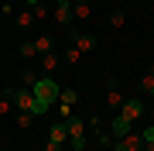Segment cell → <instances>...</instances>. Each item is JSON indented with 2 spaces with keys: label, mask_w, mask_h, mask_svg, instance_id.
<instances>
[{
  "label": "cell",
  "mask_w": 154,
  "mask_h": 151,
  "mask_svg": "<svg viewBox=\"0 0 154 151\" xmlns=\"http://www.w3.org/2000/svg\"><path fill=\"white\" fill-rule=\"evenodd\" d=\"M106 24H110V28H113V31H120V28H123V24H127V14L120 11V7H116V11H110V21H106Z\"/></svg>",
  "instance_id": "e0dca14e"
},
{
  "label": "cell",
  "mask_w": 154,
  "mask_h": 151,
  "mask_svg": "<svg viewBox=\"0 0 154 151\" xmlns=\"http://www.w3.org/2000/svg\"><path fill=\"white\" fill-rule=\"evenodd\" d=\"M93 151H99V148H93Z\"/></svg>",
  "instance_id": "f1b7e54d"
},
{
  "label": "cell",
  "mask_w": 154,
  "mask_h": 151,
  "mask_svg": "<svg viewBox=\"0 0 154 151\" xmlns=\"http://www.w3.org/2000/svg\"><path fill=\"white\" fill-rule=\"evenodd\" d=\"M58 62H62V55H58V52H45V55H41L45 76H51V72H55V69H58Z\"/></svg>",
  "instance_id": "7c38bea8"
},
{
  "label": "cell",
  "mask_w": 154,
  "mask_h": 151,
  "mask_svg": "<svg viewBox=\"0 0 154 151\" xmlns=\"http://www.w3.org/2000/svg\"><path fill=\"white\" fill-rule=\"evenodd\" d=\"M69 124V148L72 151H86V117H75V113H72V117L65 120Z\"/></svg>",
  "instance_id": "3957f363"
},
{
  "label": "cell",
  "mask_w": 154,
  "mask_h": 151,
  "mask_svg": "<svg viewBox=\"0 0 154 151\" xmlns=\"http://www.w3.org/2000/svg\"><path fill=\"white\" fill-rule=\"evenodd\" d=\"M34 4H45V0H24V7H34Z\"/></svg>",
  "instance_id": "484cf974"
},
{
  "label": "cell",
  "mask_w": 154,
  "mask_h": 151,
  "mask_svg": "<svg viewBox=\"0 0 154 151\" xmlns=\"http://www.w3.org/2000/svg\"><path fill=\"white\" fill-rule=\"evenodd\" d=\"M11 110H14V90H4L0 93V117H7Z\"/></svg>",
  "instance_id": "5bb4252c"
},
{
  "label": "cell",
  "mask_w": 154,
  "mask_h": 151,
  "mask_svg": "<svg viewBox=\"0 0 154 151\" xmlns=\"http://www.w3.org/2000/svg\"><path fill=\"white\" fill-rule=\"evenodd\" d=\"M31 14H34V21H48V7H45V4H34Z\"/></svg>",
  "instance_id": "603a6c76"
},
{
  "label": "cell",
  "mask_w": 154,
  "mask_h": 151,
  "mask_svg": "<svg viewBox=\"0 0 154 151\" xmlns=\"http://www.w3.org/2000/svg\"><path fill=\"white\" fill-rule=\"evenodd\" d=\"M147 124H154V106H151V110H147Z\"/></svg>",
  "instance_id": "4316f807"
},
{
  "label": "cell",
  "mask_w": 154,
  "mask_h": 151,
  "mask_svg": "<svg viewBox=\"0 0 154 151\" xmlns=\"http://www.w3.org/2000/svg\"><path fill=\"white\" fill-rule=\"evenodd\" d=\"M45 151H65V148H62V144H51V141H48V144H45Z\"/></svg>",
  "instance_id": "d4e9b609"
},
{
  "label": "cell",
  "mask_w": 154,
  "mask_h": 151,
  "mask_svg": "<svg viewBox=\"0 0 154 151\" xmlns=\"http://www.w3.org/2000/svg\"><path fill=\"white\" fill-rule=\"evenodd\" d=\"M134 4H137V0H134Z\"/></svg>",
  "instance_id": "4dcf8cb0"
},
{
  "label": "cell",
  "mask_w": 154,
  "mask_h": 151,
  "mask_svg": "<svg viewBox=\"0 0 154 151\" xmlns=\"http://www.w3.org/2000/svg\"><path fill=\"white\" fill-rule=\"evenodd\" d=\"M31 24H34V14H31V7H24L17 14V28H31Z\"/></svg>",
  "instance_id": "ffe728a7"
},
{
  "label": "cell",
  "mask_w": 154,
  "mask_h": 151,
  "mask_svg": "<svg viewBox=\"0 0 154 151\" xmlns=\"http://www.w3.org/2000/svg\"><path fill=\"white\" fill-rule=\"evenodd\" d=\"M72 4L75 0H55V24L58 28H72Z\"/></svg>",
  "instance_id": "52a82bcc"
},
{
  "label": "cell",
  "mask_w": 154,
  "mask_h": 151,
  "mask_svg": "<svg viewBox=\"0 0 154 151\" xmlns=\"http://www.w3.org/2000/svg\"><path fill=\"white\" fill-rule=\"evenodd\" d=\"M31 93H34V100H38L45 110H51V106L58 103V93H62V90H58V83H55L51 76H38V83L31 86Z\"/></svg>",
  "instance_id": "6da1fadb"
},
{
  "label": "cell",
  "mask_w": 154,
  "mask_h": 151,
  "mask_svg": "<svg viewBox=\"0 0 154 151\" xmlns=\"http://www.w3.org/2000/svg\"><path fill=\"white\" fill-rule=\"evenodd\" d=\"M14 106H17V110H28V113H34V117H45V113H48V110H45L38 100H34V93L28 90V86H17V90H14Z\"/></svg>",
  "instance_id": "7a4b0ae2"
},
{
  "label": "cell",
  "mask_w": 154,
  "mask_h": 151,
  "mask_svg": "<svg viewBox=\"0 0 154 151\" xmlns=\"http://www.w3.org/2000/svg\"><path fill=\"white\" fill-rule=\"evenodd\" d=\"M123 144H127V151H144V137H140V131H130L127 137H120Z\"/></svg>",
  "instance_id": "4fadbf2b"
},
{
  "label": "cell",
  "mask_w": 154,
  "mask_h": 151,
  "mask_svg": "<svg viewBox=\"0 0 154 151\" xmlns=\"http://www.w3.org/2000/svg\"><path fill=\"white\" fill-rule=\"evenodd\" d=\"M151 90H154V65L140 76V93H147V96H151Z\"/></svg>",
  "instance_id": "ac0fdd59"
},
{
  "label": "cell",
  "mask_w": 154,
  "mask_h": 151,
  "mask_svg": "<svg viewBox=\"0 0 154 151\" xmlns=\"http://www.w3.org/2000/svg\"><path fill=\"white\" fill-rule=\"evenodd\" d=\"M75 103H79V93L75 90H62L58 93V103H55L58 106V120H69L72 110H75Z\"/></svg>",
  "instance_id": "5b68a950"
},
{
  "label": "cell",
  "mask_w": 154,
  "mask_h": 151,
  "mask_svg": "<svg viewBox=\"0 0 154 151\" xmlns=\"http://www.w3.org/2000/svg\"><path fill=\"white\" fill-rule=\"evenodd\" d=\"M79 58H82V52H79L75 45H69L65 52H62V62H65V65H79Z\"/></svg>",
  "instance_id": "2e32d148"
},
{
  "label": "cell",
  "mask_w": 154,
  "mask_h": 151,
  "mask_svg": "<svg viewBox=\"0 0 154 151\" xmlns=\"http://www.w3.org/2000/svg\"><path fill=\"white\" fill-rule=\"evenodd\" d=\"M123 103H127L123 90H120V86H116V79H110V83H106V106H113V110H120Z\"/></svg>",
  "instance_id": "9c48e42d"
},
{
  "label": "cell",
  "mask_w": 154,
  "mask_h": 151,
  "mask_svg": "<svg viewBox=\"0 0 154 151\" xmlns=\"http://www.w3.org/2000/svg\"><path fill=\"white\" fill-rule=\"evenodd\" d=\"M72 17H75V21H89V17H93V4H89V0H75V4H72Z\"/></svg>",
  "instance_id": "8fae6325"
},
{
  "label": "cell",
  "mask_w": 154,
  "mask_h": 151,
  "mask_svg": "<svg viewBox=\"0 0 154 151\" xmlns=\"http://www.w3.org/2000/svg\"><path fill=\"white\" fill-rule=\"evenodd\" d=\"M130 131H134V124H130V120H123L120 113H116V120L110 124V137H113V141H120V137L130 134Z\"/></svg>",
  "instance_id": "30bf717a"
},
{
  "label": "cell",
  "mask_w": 154,
  "mask_h": 151,
  "mask_svg": "<svg viewBox=\"0 0 154 151\" xmlns=\"http://www.w3.org/2000/svg\"><path fill=\"white\" fill-rule=\"evenodd\" d=\"M151 96H154V90H151Z\"/></svg>",
  "instance_id": "83f0119b"
},
{
  "label": "cell",
  "mask_w": 154,
  "mask_h": 151,
  "mask_svg": "<svg viewBox=\"0 0 154 151\" xmlns=\"http://www.w3.org/2000/svg\"><path fill=\"white\" fill-rule=\"evenodd\" d=\"M116 113H120L123 120L137 124V120H144V117H147V103H144V96H130V100H127V103H123Z\"/></svg>",
  "instance_id": "277c9868"
},
{
  "label": "cell",
  "mask_w": 154,
  "mask_h": 151,
  "mask_svg": "<svg viewBox=\"0 0 154 151\" xmlns=\"http://www.w3.org/2000/svg\"><path fill=\"white\" fill-rule=\"evenodd\" d=\"M17 52H21V58H34V55H38V48H34V38H31V41H21V45H17Z\"/></svg>",
  "instance_id": "d6986e66"
},
{
  "label": "cell",
  "mask_w": 154,
  "mask_h": 151,
  "mask_svg": "<svg viewBox=\"0 0 154 151\" xmlns=\"http://www.w3.org/2000/svg\"><path fill=\"white\" fill-rule=\"evenodd\" d=\"M69 45H75V48L86 55V52L96 48V34H89V31H72V34H69Z\"/></svg>",
  "instance_id": "8992f818"
},
{
  "label": "cell",
  "mask_w": 154,
  "mask_h": 151,
  "mask_svg": "<svg viewBox=\"0 0 154 151\" xmlns=\"http://www.w3.org/2000/svg\"><path fill=\"white\" fill-rule=\"evenodd\" d=\"M110 151H127V144H123V141H113V148Z\"/></svg>",
  "instance_id": "cb8c5ba5"
},
{
  "label": "cell",
  "mask_w": 154,
  "mask_h": 151,
  "mask_svg": "<svg viewBox=\"0 0 154 151\" xmlns=\"http://www.w3.org/2000/svg\"><path fill=\"white\" fill-rule=\"evenodd\" d=\"M48 141H51V144L69 148V124H65V120H55V124L48 127Z\"/></svg>",
  "instance_id": "ba28073f"
},
{
  "label": "cell",
  "mask_w": 154,
  "mask_h": 151,
  "mask_svg": "<svg viewBox=\"0 0 154 151\" xmlns=\"http://www.w3.org/2000/svg\"><path fill=\"white\" fill-rule=\"evenodd\" d=\"M31 124H34V113H28V110H17V127H24V131H28Z\"/></svg>",
  "instance_id": "44dd1931"
},
{
  "label": "cell",
  "mask_w": 154,
  "mask_h": 151,
  "mask_svg": "<svg viewBox=\"0 0 154 151\" xmlns=\"http://www.w3.org/2000/svg\"><path fill=\"white\" fill-rule=\"evenodd\" d=\"M34 48H38V55H45V52H55V38L38 34V38H34Z\"/></svg>",
  "instance_id": "9a60e30c"
},
{
  "label": "cell",
  "mask_w": 154,
  "mask_h": 151,
  "mask_svg": "<svg viewBox=\"0 0 154 151\" xmlns=\"http://www.w3.org/2000/svg\"><path fill=\"white\" fill-rule=\"evenodd\" d=\"M34 83H38V72H31V69H24V72H21V86H28V90H31Z\"/></svg>",
  "instance_id": "7402d4cb"
},
{
  "label": "cell",
  "mask_w": 154,
  "mask_h": 151,
  "mask_svg": "<svg viewBox=\"0 0 154 151\" xmlns=\"http://www.w3.org/2000/svg\"><path fill=\"white\" fill-rule=\"evenodd\" d=\"M0 4H4V0H0Z\"/></svg>",
  "instance_id": "f546056e"
}]
</instances>
